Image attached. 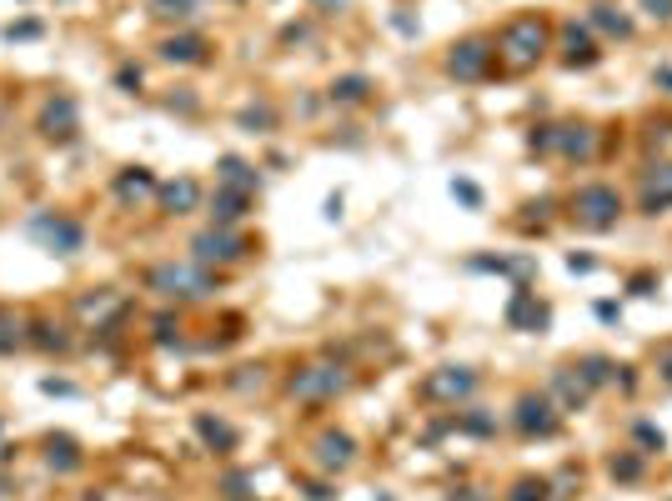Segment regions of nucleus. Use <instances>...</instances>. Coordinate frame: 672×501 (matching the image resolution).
Wrapping results in <instances>:
<instances>
[{
  "instance_id": "24",
  "label": "nucleus",
  "mask_w": 672,
  "mask_h": 501,
  "mask_svg": "<svg viewBox=\"0 0 672 501\" xmlns=\"http://www.w3.org/2000/svg\"><path fill=\"white\" fill-rule=\"evenodd\" d=\"M552 391L562 396V411H577V406H587V391H592V386H587V376H577V371L567 366V371L552 376Z\"/></svg>"
},
{
  "instance_id": "7",
  "label": "nucleus",
  "mask_w": 672,
  "mask_h": 501,
  "mask_svg": "<svg viewBox=\"0 0 672 501\" xmlns=\"http://www.w3.org/2000/svg\"><path fill=\"white\" fill-rule=\"evenodd\" d=\"M31 241H41L51 256H76L86 246V226L61 211H41V216H31Z\"/></svg>"
},
{
  "instance_id": "19",
  "label": "nucleus",
  "mask_w": 672,
  "mask_h": 501,
  "mask_svg": "<svg viewBox=\"0 0 672 501\" xmlns=\"http://www.w3.org/2000/svg\"><path fill=\"white\" fill-rule=\"evenodd\" d=\"M81 321L86 326H96V331H111V321L121 316V301H116V291H96V296H81Z\"/></svg>"
},
{
  "instance_id": "8",
  "label": "nucleus",
  "mask_w": 672,
  "mask_h": 501,
  "mask_svg": "<svg viewBox=\"0 0 672 501\" xmlns=\"http://www.w3.org/2000/svg\"><path fill=\"white\" fill-rule=\"evenodd\" d=\"M191 256H196V266H231V261L251 256V241L236 236L231 226H211V231H201L191 241Z\"/></svg>"
},
{
  "instance_id": "3",
  "label": "nucleus",
  "mask_w": 672,
  "mask_h": 501,
  "mask_svg": "<svg viewBox=\"0 0 672 501\" xmlns=\"http://www.w3.org/2000/svg\"><path fill=\"white\" fill-rule=\"evenodd\" d=\"M532 151L567 156V161H592V156H597V131L582 126V121H567V126H537V131H532Z\"/></svg>"
},
{
  "instance_id": "2",
  "label": "nucleus",
  "mask_w": 672,
  "mask_h": 501,
  "mask_svg": "<svg viewBox=\"0 0 672 501\" xmlns=\"http://www.w3.org/2000/svg\"><path fill=\"white\" fill-rule=\"evenodd\" d=\"M146 286L161 291L166 301H201L216 291V276L206 266H186V261H161L146 271Z\"/></svg>"
},
{
  "instance_id": "23",
  "label": "nucleus",
  "mask_w": 672,
  "mask_h": 501,
  "mask_svg": "<svg viewBox=\"0 0 672 501\" xmlns=\"http://www.w3.org/2000/svg\"><path fill=\"white\" fill-rule=\"evenodd\" d=\"M246 206H251V196L216 186V196H211V221H216V226H236V221L246 216Z\"/></svg>"
},
{
  "instance_id": "18",
  "label": "nucleus",
  "mask_w": 672,
  "mask_h": 501,
  "mask_svg": "<svg viewBox=\"0 0 672 501\" xmlns=\"http://www.w3.org/2000/svg\"><path fill=\"white\" fill-rule=\"evenodd\" d=\"M46 466H51L56 476H71V471H81V466H86V451H81V441H76V436H46Z\"/></svg>"
},
{
  "instance_id": "25",
  "label": "nucleus",
  "mask_w": 672,
  "mask_h": 501,
  "mask_svg": "<svg viewBox=\"0 0 672 501\" xmlns=\"http://www.w3.org/2000/svg\"><path fill=\"white\" fill-rule=\"evenodd\" d=\"M26 316L21 311H11V306H0V356H11L16 346H26Z\"/></svg>"
},
{
  "instance_id": "27",
  "label": "nucleus",
  "mask_w": 672,
  "mask_h": 501,
  "mask_svg": "<svg viewBox=\"0 0 672 501\" xmlns=\"http://www.w3.org/2000/svg\"><path fill=\"white\" fill-rule=\"evenodd\" d=\"M587 26H597L602 36H617V41H627V36H632V21H627L622 11H612V6H592Z\"/></svg>"
},
{
  "instance_id": "35",
  "label": "nucleus",
  "mask_w": 672,
  "mask_h": 501,
  "mask_svg": "<svg viewBox=\"0 0 672 501\" xmlns=\"http://www.w3.org/2000/svg\"><path fill=\"white\" fill-rule=\"evenodd\" d=\"M41 36V26L36 21H21V26H6V41H36Z\"/></svg>"
},
{
  "instance_id": "31",
  "label": "nucleus",
  "mask_w": 672,
  "mask_h": 501,
  "mask_svg": "<svg viewBox=\"0 0 672 501\" xmlns=\"http://www.w3.org/2000/svg\"><path fill=\"white\" fill-rule=\"evenodd\" d=\"M612 476H617V481L642 476V456H612Z\"/></svg>"
},
{
  "instance_id": "12",
  "label": "nucleus",
  "mask_w": 672,
  "mask_h": 501,
  "mask_svg": "<svg viewBox=\"0 0 672 501\" xmlns=\"http://www.w3.org/2000/svg\"><path fill=\"white\" fill-rule=\"evenodd\" d=\"M517 426H522L527 436H557L562 416H557V406H552L547 396H522V401H517Z\"/></svg>"
},
{
  "instance_id": "32",
  "label": "nucleus",
  "mask_w": 672,
  "mask_h": 501,
  "mask_svg": "<svg viewBox=\"0 0 672 501\" xmlns=\"http://www.w3.org/2000/svg\"><path fill=\"white\" fill-rule=\"evenodd\" d=\"M241 126H276V111L271 106H251V111H241Z\"/></svg>"
},
{
  "instance_id": "17",
  "label": "nucleus",
  "mask_w": 672,
  "mask_h": 501,
  "mask_svg": "<svg viewBox=\"0 0 672 501\" xmlns=\"http://www.w3.org/2000/svg\"><path fill=\"white\" fill-rule=\"evenodd\" d=\"M216 186H226V191H241V196H256L261 176H256V166H246L241 156H221V161H216Z\"/></svg>"
},
{
  "instance_id": "21",
  "label": "nucleus",
  "mask_w": 672,
  "mask_h": 501,
  "mask_svg": "<svg viewBox=\"0 0 672 501\" xmlns=\"http://www.w3.org/2000/svg\"><path fill=\"white\" fill-rule=\"evenodd\" d=\"M146 11H151V21H161V26H186V21H196L201 0H146Z\"/></svg>"
},
{
  "instance_id": "33",
  "label": "nucleus",
  "mask_w": 672,
  "mask_h": 501,
  "mask_svg": "<svg viewBox=\"0 0 672 501\" xmlns=\"http://www.w3.org/2000/svg\"><path fill=\"white\" fill-rule=\"evenodd\" d=\"M512 501H547V481H517Z\"/></svg>"
},
{
  "instance_id": "16",
  "label": "nucleus",
  "mask_w": 672,
  "mask_h": 501,
  "mask_svg": "<svg viewBox=\"0 0 672 501\" xmlns=\"http://www.w3.org/2000/svg\"><path fill=\"white\" fill-rule=\"evenodd\" d=\"M156 196H161V211L166 216H191L201 206V181L196 176H181V181H166Z\"/></svg>"
},
{
  "instance_id": "11",
  "label": "nucleus",
  "mask_w": 672,
  "mask_h": 501,
  "mask_svg": "<svg viewBox=\"0 0 672 501\" xmlns=\"http://www.w3.org/2000/svg\"><path fill=\"white\" fill-rule=\"evenodd\" d=\"M156 51H161V61H166V66H206V61H211V46H206V36H191V31H176V36H166Z\"/></svg>"
},
{
  "instance_id": "14",
  "label": "nucleus",
  "mask_w": 672,
  "mask_h": 501,
  "mask_svg": "<svg viewBox=\"0 0 672 501\" xmlns=\"http://www.w3.org/2000/svg\"><path fill=\"white\" fill-rule=\"evenodd\" d=\"M637 206H642L647 216H657V211L672 206V161H657V166L642 176V196H637Z\"/></svg>"
},
{
  "instance_id": "38",
  "label": "nucleus",
  "mask_w": 672,
  "mask_h": 501,
  "mask_svg": "<svg viewBox=\"0 0 672 501\" xmlns=\"http://www.w3.org/2000/svg\"><path fill=\"white\" fill-rule=\"evenodd\" d=\"M452 191H457V196H462L467 206H482V196H477V186H472V181H457Z\"/></svg>"
},
{
  "instance_id": "6",
  "label": "nucleus",
  "mask_w": 672,
  "mask_h": 501,
  "mask_svg": "<svg viewBox=\"0 0 672 501\" xmlns=\"http://www.w3.org/2000/svg\"><path fill=\"white\" fill-rule=\"evenodd\" d=\"M347 386H352V376H347L342 366H331V361L301 366V371H291V381H286V391H291L296 401H331V396H342Z\"/></svg>"
},
{
  "instance_id": "30",
  "label": "nucleus",
  "mask_w": 672,
  "mask_h": 501,
  "mask_svg": "<svg viewBox=\"0 0 672 501\" xmlns=\"http://www.w3.org/2000/svg\"><path fill=\"white\" fill-rule=\"evenodd\" d=\"M582 376H587V386H602V381L612 376V361H607V356H587V361H582Z\"/></svg>"
},
{
  "instance_id": "29",
  "label": "nucleus",
  "mask_w": 672,
  "mask_h": 501,
  "mask_svg": "<svg viewBox=\"0 0 672 501\" xmlns=\"http://www.w3.org/2000/svg\"><path fill=\"white\" fill-rule=\"evenodd\" d=\"M196 431H201V441L216 446V451H231V446H236V431H231L226 421H216V416H196Z\"/></svg>"
},
{
  "instance_id": "28",
  "label": "nucleus",
  "mask_w": 672,
  "mask_h": 501,
  "mask_svg": "<svg viewBox=\"0 0 672 501\" xmlns=\"http://www.w3.org/2000/svg\"><path fill=\"white\" fill-rule=\"evenodd\" d=\"M26 341L41 346V351H66V346H71V336H66L61 321H31V336H26Z\"/></svg>"
},
{
  "instance_id": "37",
  "label": "nucleus",
  "mask_w": 672,
  "mask_h": 501,
  "mask_svg": "<svg viewBox=\"0 0 672 501\" xmlns=\"http://www.w3.org/2000/svg\"><path fill=\"white\" fill-rule=\"evenodd\" d=\"M642 11H647L652 21H672V0H642Z\"/></svg>"
},
{
  "instance_id": "15",
  "label": "nucleus",
  "mask_w": 672,
  "mask_h": 501,
  "mask_svg": "<svg viewBox=\"0 0 672 501\" xmlns=\"http://www.w3.org/2000/svg\"><path fill=\"white\" fill-rule=\"evenodd\" d=\"M597 61H602V51H597L592 31L577 26V21H567L562 26V66H597Z\"/></svg>"
},
{
  "instance_id": "36",
  "label": "nucleus",
  "mask_w": 672,
  "mask_h": 501,
  "mask_svg": "<svg viewBox=\"0 0 672 501\" xmlns=\"http://www.w3.org/2000/svg\"><path fill=\"white\" fill-rule=\"evenodd\" d=\"M246 486H251V476H241V471H231V476H226V496H231V501H241V496H251Z\"/></svg>"
},
{
  "instance_id": "39",
  "label": "nucleus",
  "mask_w": 672,
  "mask_h": 501,
  "mask_svg": "<svg viewBox=\"0 0 672 501\" xmlns=\"http://www.w3.org/2000/svg\"><path fill=\"white\" fill-rule=\"evenodd\" d=\"M462 426L477 431V436H487V431H492V416H462Z\"/></svg>"
},
{
  "instance_id": "34",
  "label": "nucleus",
  "mask_w": 672,
  "mask_h": 501,
  "mask_svg": "<svg viewBox=\"0 0 672 501\" xmlns=\"http://www.w3.org/2000/svg\"><path fill=\"white\" fill-rule=\"evenodd\" d=\"M116 86L136 96V91H141V66H121V71H116Z\"/></svg>"
},
{
  "instance_id": "42",
  "label": "nucleus",
  "mask_w": 672,
  "mask_h": 501,
  "mask_svg": "<svg viewBox=\"0 0 672 501\" xmlns=\"http://www.w3.org/2000/svg\"><path fill=\"white\" fill-rule=\"evenodd\" d=\"M316 6H321V11H342V6H347V0H316Z\"/></svg>"
},
{
  "instance_id": "41",
  "label": "nucleus",
  "mask_w": 672,
  "mask_h": 501,
  "mask_svg": "<svg viewBox=\"0 0 672 501\" xmlns=\"http://www.w3.org/2000/svg\"><path fill=\"white\" fill-rule=\"evenodd\" d=\"M657 376H662V381H667V386H672V346H667V351H662V356H657Z\"/></svg>"
},
{
  "instance_id": "5",
  "label": "nucleus",
  "mask_w": 672,
  "mask_h": 501,
  "mask_svg": "<svg viewBox=\"0 0 672 501\" xmlns=\"http://www.w3.org/2000/svg\"><path fill=\"white\" fill-rule=\"evenodd\" d=\"M492 66H497V41L492 36H462L447 51V76L452 81H467V86L472 81H487Z\"/></svg>"
},
{
  "instance_id": "1",
  "label": "nucleus",
  "mask_w": 672,
  "mask_h": 501,
  "mask_svg": "<svg viewBox=\"0 0 672 501\" xmlns=\"http://www.w3.org/2000/svg\"><path fill=\"white\" fill-rule=\"evenodd\" d=\"M547 51H552V26H547L537 11L512 16V21L497 31V61H502L507 71H532Z\"/></svg>"
},
{
  "instance_id": "13",
  "label": "nucleus",
  "mask_w": 672,
  "mask_h": 501,
  "mask_svg": "<svg viewBox=\"0 0 672 501\" xmlns=\"http://www.w3.org/2000/svg\"><path fill=\"white\" fill-rule=\"evenodd\" d=\"M357 461V441L347 431H321L316 436V466L321 471H347Z\"/></svg>"
},
{
  "instance_id": "40",
  "label": "nucleus",
  "mask_w": 672,
  "mask_h": 501,
  "mask_svg": "<svg viewBox=\"0 0 672 501\" xmlns=\"http://www.w3.org/2000/svg\"><path fill=\"white\" fill-rule=\"evenodd\" d=\"M171 326H176L171 316H156V341H161V346H171Z\"/></svg>"
},
{
  "instance_id": "4",
  "label": "nucleus",
  "mask_w": 672,
  "mask_h": 501,
  "mask_svg": "<svg viewBox=\"0 0 672 501\" xmlns=\"http://www.w3.org/2000/svg\"><path fill=\"white\" fill-rule=\"evenodd\" d=\"M567 206H572V221L587 226V231H607V226H617V216H622V196H617V186H602V181L577 186Z\"/></svg>"
},
{
  "instance_id": "26",
  "label": "nucleus",
  "mask_w": 672,
  "mask_h": 501,
  "mask_svg": "<svg viewBox=\"0 0 672 501\" xmlns=\"http://www.w3.org/2000/svg\"><path fill=\"white\" fill-rule=\"evenodd\" d=\"M372 96V81L367 76H342V81H331V101L336 106H362Z\"/></svg>"
},
{
  "instance_id": "9",
  "label": "nucleus",
  "mask_w": 672,
  "mask_h": 501,
  "mask_svg": "<svg viewBox=\"0 0 672 501\" xmlns=\"http://www.w3.org/2000/svg\"><path fill=\"white\" fill-rule=\"evenodd\" d=\"M422 396L437 401V406H462V401L477 396V371H467V366H437V371H427Z\"/></svg>"
},
{
  "instance_id": "20",
  "label": "nucleus",
  "mask_w": 672,
  "mask_h": 501,
  "mask_svg": "<svg viewBox=\"0 0 672 501\" xmlns=\"http://www.w3.org/2000/svg\"><path fill=\"white\" fill-rule=\"evenodd\" d=\"M507 326H517V331H537V326H547V306H542L532 291H517V296L507 301Z\"/></svg>"
},
{
  "instance_id": "10",
  "label": "nucleus",
  "mask_w": 672,
  "mask_h": 501,
  "mask_svg": "<svg viewBox=\"0 0 672 501\" xmlns=\"http://www.w3.org/2000/svg\"><path fill=\"white\" fill-rule=\"evenodd\" d=\"M36 131H41L46 141H56V146L76 141V131H81V106H76V96H51V101L41 106V116H36Z\"/></svg>"
},
{
  "instance_id": "22",
  "label": "nucleus",
  "mask_w": 672,
  "mask_h": 501,
  "mask_svg": "<svg viewBox=\"0 0 672 501\" xmlns=\"http://www.w3.org/2000/svg\"><path fill=\"white\" fill-rule=\"evenodd\" d=\"M161 186H156V176L151 171H141V166H131V171H121L116 176V196L131 206V201H146V196H156Z\"/></svg>"
}]
</instances>
